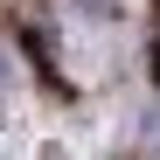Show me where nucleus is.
<instances>
[{"instance_id": "obj_1", "label": "nucleus", "mask_w": 160, "mask_h": 160, "mask_svg": "<svg viewBox=\"0 0 160 160\" xmlns=\"http://www.w3.org/2000/svg\"><path fill=\"white\" fill-rule=\"evenodd\" d=\"M84 7H91V14H112V0H84Z\"/></svg>"}, {"instance_id": "obj_2", "label": "nucleus", "mask_w": 160, "mask_h": 160, "mask_svg": "<svg viewBox=\"0 0 160 160\" xmlns=\"http://www.w3.org/2000/svg\"><path fill=\"white\" fill-rule=\"evenodd\" d=\"M0 77H7V56H0Z\"/></svg>"}]
</instances>
